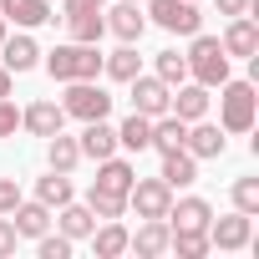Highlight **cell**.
I'll return each instance as SVG.
<instances>
[{
	"instance_id": "obj_16",
	"label": "cell",
	"mask_w": 259,
	"mask_h": 259,
	"mask_svg": "<svg viewBox=\"0 0 259 259\" xmlns=\"http://www.w3.org/2000/svg\"><path fill=\"white\" fill-rule=\"evenodd\" d=\"M11 213H16V219H11L16 234H26V239H41V234L51 229V208H46V203H16Z\"/></svg>"
},
{
	"instance_id": "obj_30",
	"label": "cell",
	"mask_w": 259,
	"mask_h": 259,
	"mask_svg": "<svg viewBox=\"0 0 259 259\" xmlns=\"http://www.w3.org/2000/svg\"><path fill=\"white\" fill-rule=\"evenodd\" d=\"M76 158H81L76 138H61V133H51V168H56V173H71V168H76Z\"/></svg>"
},
{
	"instance_id": "obj_4",
	"label": "cell",
	"mask_w": 259,
	"mask_h": 259,
	"mask_svg": "<svg viewBox=\"0 0 259 259\" xmlns=\"http://www.w3.org/2000/svg\"><path fill=\"white\" fill-rule=\"evenodd\" d=\"M254 87L249 81H224V127L229 133H249L254 127Z\"/></svg>"
},
{
	"instance_id": "obj_21",
	"label": "cell",
	"mask_w": 259,
	"mask_h": 259,
	"mask_svg": "<svg viewBox=\"0 0 259 259\" xmlns=\"http://www.w3.org/2000/svg\"><path fill=\"white\" fill-rule=\"evenodd\" d=\"M168 234H173V229H168L163 219H148V224L138 229V239H127V249H138V254H163V249H168Z\"/></svg>"
},
{
	"instance_id": "obj_23",
	"label": "cell",
	"mask_w": 259,
	"mask_h": 259,
	"mask_svg": "<svg viewBox=\"0 0 259 259\" xmlns=\"http://www.w3.org/2000/svg\"><path fill=\"white\" fill-rule=\"evenodd\" d=\"M183 148H188L193 158H219V153H224V138H219V127H208V122H198L193 133L183 138Z\"/></svg>"
},
{
	"instance_id": "obj_41",
	"label": "cell",
	"mask_w": 259,
	"mask_h": 259,
	"mask_svg": "<svg viewBox=\"0 0 259 259\" xmlns=\"http://www.w3.org/2000/svg\"><path fill=\"white\" fill-rule=\"evenodd\" d=\"M0 41H6V16H0Z\"/></svg>"
},
{
	"instance_id": "obj_42",
	"label": "cell",
	"mask_w": 259,
	"mask_h": 259,
	"mask_svg": "<svg viewBox=\"0 0 259 259\" xmlns=\"http://www.w3.org/2000/svg\"><path fill=\"white\" fill-rule=\"evenodd\" d=\"M133 6H138V0H133Z\"/></svg>"
},
{
	"instance_id": "obj_24",
	"label": "cell",
	"mask_w": 259,
	"mask_h": 259,
	"mask_svg": "<svg viewBox=\"0 0 259 259\" xmlns=\"http://www.w3.org/2000/svg\"><path fill=\"white\" fill-rule=\"evenodd\" d=\"M127 239H133V234H127L117 219H107V229H92V244H97V254H102V259H117V254L127 249Z\"/></svg>"
},
{
	"instance_id": "obj_36",
	"label": "cell",
	"mask_w": 259,
	"mask_h": 259,
	"mask_svg": "<svg viewBox=\"0 0 259 259\" xmlns=\"http://www.w3.org/2000/svg\"><path fill=\"white\" fill-rule=\"evenodd\" d=\"M16 203H21V188H16L11 178H0V213H11Z\"/></svg>"
},
{
	"instance_id": "obj_25",
	"label": "cell",
	"mask_w": 259,
	"mask_h": 259,
	"mask_svg": "<svg viewBox=\"0 0 259 259\" xmlns=\"http://www.w3.org/2000/svg\"><path fill=\"white\" fill-rule=\"evenodd\" d=\"M97 229V213L92 208H81V203H61V234L66 239H87Z\"/></svg>"
},
{
	"instance_id": "obj_32",
	"label": "cell",
	"mask_w": 259,
	"mask_h": 259,
	"mask_svg": "<svg viewBox=\"0 0 259 259\" xmlns=\"http://www.w3.org/2000/svg\"><path fill=\"white\" fill-rule=\"evenodd\" d=\"M158 76H163L168 87H173V81L183 87V76H188V61H183L178 51H158Z\"/></svg>"
},
{
	"instance_id": "obj_3",
	"label": "cell",
	"mask_w": 259,
	"mask_h": 259,
	"mask_svg": "<svg viewBox=\"0 0 259 259\" xmlns=\"http://www.w3.org/2000/svg\"><path fill=\"white\" fill-rule=\"evenodd\" d=\"M61 112L66 117H81V122H97V117L112 112V97L102 87H92V81H71V92L61 97Z\"/></svg>"
},
{
	"instance_id": "obj_33",
	"label": "cell",
	"mask_w": 259,
	"mask_h": 259,
	"mask_svg": "<svg viewBox=\"0 0 259 259\" xmlns=\"http://www.w3.org/2000/svg\"><path fill=\"white\" fill-rule=\"evenodd\" d=\"M234 203H239V213H259V178H239L234 183Z\"/></svg>"
},
{
	"instance_id": "obj_12",
	"label": "cell",
	"mask_w": 259,
	"mask_h": 259,
	"mask_svg": "<svg viewBox=\"0 0 259 259\" xmlns=\"http://www.w3.org/2000/svg\"><path fill=\"white\" fill-rule=\"evenodd\" d=\"M21 122L31 127V133H36V138H51V133H61V122H66V112H61L56 102H31Z\"/></svg>"
},
{
	"instance_id": "obj_14",
	"label": "cell",
	"mask_w": 259,
	"mask_h": 259,
	"mask_svg": "<svg viewBox=\"0 0 259 259\" xmlns=\"http://www.w3.org/2000/svg\"><path fill=\"white\" fill-rule=\"evenodd\" d=\"M0 16L16 21V26H46L51 6H46V0H0Z\"/></svg>"
},
{
	"instance_id": "obj_26",
	"label": "cell",
	"mask_w": 259,
	"mask_h": 259,
	"mask_svg": "<svg viewBox=\"0 0 259 259\" xmlns=\"http://www.w3.org/2000/svg\"><path fill=\"white\" fill-rule=\"evenodd\" d=\"M0 46H6V71H31L36 66V41L31 36H16V41H0Z\"/></svg>"
},
{
	"instance_id": "obj_29",
	"label": "cell",
	"mask_w": 259,
	"mask_h": 259,
	"mask_svg": "<svg viewBox=\"0 0 259 259\" xmlns=\"http://www.w3.org/2000/svg\"><path fill=\"white\" fill-rule=\"evenodd\" d=\"M36 193H41V203H46V208H61V203H71V178L51 168V178H41V183H36Z\"/></svg>"
},
{
	"instance_id": "obj_19",
	"label": "cell",
	"mask_w": 259,
	"mask_h": 259,
	"mask_svg": "<svg viewBox=\"0 0 259 259\" xmlns=\"http://www.w3.org/2000/svg\"><path fill=\"white\" fill-rule=\"evenodd\" d=\"M66 26H71V41H81V46H97V41H102V31H107L102 11H71V16H66Z\"/></svg>"
},
{
	"instance_id": "obj_6",
	"label": "cell",
	"mask_w": 259,
	"mask_h": 259,
	"mask_svg": "<svg viewBox=\"0 0 259 259\" xmlns=\"http://www.w3.org/2000/svg\"><path fill=\"white\" fill-rule=\"evenodd\" d=\"M148 16L163 26V31H178V36H193L203 26V16L193 11V0H148Z\"/></svg>"
},
{
	"instance_id": "obj_5",
	"label": "cell",
	"mask_w": 259,
	"mask_h": 259,
	"mask_svg": "<svg viewBox=\"0 0 259 259\" xmlns=\"http://www.w3.org/2000/svg\"><path fill=\"white\" fill-rule=\"evenodd\" d=\"M127 203L138 208V219H168V203H173V188L163 178H133V188H127Z\"/></svg>"
},
{
	"instance_id": "obj_38",
	"label": "cell",
	"mask_w": 259,
	"mask_h": 259,
	"mask_svg": "<svg viewBox=\"0 0 259 259\" xmlns=\"http://www.w3.org/2000/svg\"><path fill=\"white\" fill-rule=\"evenodd\" d=\"M102 6H107V0H66V16L71 11H102Z\"/></svg>"
},
{
	"instance_id": "obj_31",
	"label": "cell",
	"mask_w": 259,
	"mask_h": 259,
	"mask_svg": "<svg viewBox=\"0 0 259 259\" xmlns=\"http://www.w3.org/2000/svg\"><path fill=\"white\" fill-rule=\"evenodd\" d=\"M87 208H92L97 219H122L127 198H117V193H102V188H92V193H87Z\"/></svg>"
},
{
	"instance_id": "obj_1",
	"label": "cell",
	"mask_w": 259,
	"mask_h": 259,
	"mask_svg": "<svg viewBox=\"0 0 259 259\" xmlns=\"http://www.w3.org/2000/svg\"><path fill=\"white\" fill-rule=\"evenodd\" d=\"M46 71H51L56 81H92V76L102 71V51H97V46H81V41L56 46V51L46 56Z\"/></svg>"
},
{
	"instance_id": "obj_40",
	"label": "cell",
	"mask_w": 259,
	"mask_h": 259,
	"mask_svg": "<svg viewBox=\"0 0 259 259\" xmlns=\"http://www.w3.org/2000/svg\"><path fill=\"white\" fill-rule=\"evenodd\" d=\"M0 97H11V71L0 66Z\"/></svg>"
},
{
	"instance_id": "obj_13",
	"label": "cell",
	"mask_w": 259,
	"mask_h": 259,
	"mask_svg": "<svg viewBox=\"0 0 259 259\" xmlns=\"http://www.w3.org/2000/svg\"><path fill=\"white\" fill-rule=\"evenodd\" d=\"M133 168H127L122 158H102V173H97V183L92 188H102V193H117V198H127V188H133Z\"/></svg>"
},
{
	"instance_id": "obj_35",
	"label": "cell",
	"mask_w": 259,
	"mask_h": 259,
	"mask_svg": "<svg viewBox=\"0 0 259 259\" xmlns=\"http://www.w3.org/2000/svg\"><path fill=\"white\" fill-rule=\"evenodd\" d=\"M16 239H21V234H16V224H11V219H0V259L16 254Z\"/></svg>"
},
{
	"instance_id": "obj_8",
	"label": "cell",
	"mask_w": 259,
	"mask_h": 259,
	"mask_svg": "<svg viewBox=\"0 0 259 259\" xmlns=\"http://www.w3.org/2000/svg\"><path fill=\"white\" fill-rule=\"evenodd\" d=\"M254 239V224H249V213H229V219H208V244H219V249H244Z\"/></svg>"
},
{
	"instance_id": "obj_22",
	"label": "cell",
	"mask_w": 259,
	"mask_h": 259,
	"mask_svg": "<svg viewBox=\"0 0 259 259\" xmlns=\"http://www.w3.org/2000/svg\"><path fill=\"white\" fill-rule=\"evenodd\" d=\"M183 138H188V122H178V117H158V122H153V143H148V148L173 153V148H183Z\"/></svg>"
},
{
	"instance_id": "obj_9",
	"label": "cell",
	"mask_w": 259,
	"mask_h": 259,
	"mask_svg": "<svg viewBox=\"0 0 259 259\" xmlns=\"http://www.w3.org/2000/svg\"><path fill=\"white\" fill-rule=\"evenodd\" d=\"M224 56H249L254 61V51H259V26L249 21V16H234V26L224 31Z\"/></svg>"
},
{
	"instance_id": "obj_27",
	"label": "cell",
	"mask_w": 259,
	"mask_h": 259,
	"mask_svg": "<svg viewBox=\"0 0 259 259\" xmlns=\"http://www.w3.org/2000/svg\"><path fill=\"white\" fill-rule=\"evenodd\" d=\"M168 249H178L183 259H198V254H208V229H173Z\"/></svg>"
},
{
	"instance_id": "obj_15",
	"label": "cell",
	"mask_w": 259,
	"mask_h": 259,
	"mask_svg": "<svg viewBox=\"0 0 259 259\" xmlns=\"http://www.w3.org/2000/svg\"><path fill=\"white\" fill-rule=\"evenodd\" d=\"M168 107L178 122H198L208 112V87H178V97H168Z\"/></svg>"
},
{
	"instance_id": "obj_17",
	"label": "cell",
	"mask_w": 259,
	"mask_h": 259,
	"mask_svg": "<svg viewBox=\"0 0 259 259\" xmlns=\"http://www.w3.org/2000/svg\"><path fill=\"white\" fill-rule=\"evenodd\" d=\"M168 219H173V229H208L213 208L203 198H183V203H168Z\"/></svg>"
},
{
	"instance_id": "obj_34",
	"label": "cell",
	"mask_w": 259,
	"mask_h": 259,
	"mask_svg": "<svg viewBox=\"0 0 259 259\" xmlns=\"http://www.w3.org/2000/svg\"><path fill=\"white\" fill-rule=\"evenodd\" d=\"M66 254H71V239L66 234H56V239L41 234V259H66Z\"/></svg>"
},
{
	"instance_id": "obj_39",
	"label": "cell",
	"mask_w": 259,
	"mask_h": 259,
	"mask_svg": "<svg viewBox=\"0 0 259 259\" xmlns=\"http://www.w3.org/2000/svg\"><path fill=\"white\" fill-rule=\"evenodd\" d=\"M219 11H224V16H244V11H249V0H219Z\"/></svg>"
},
{
	"instance_id": "obj_37",
	"label": "cell",
	"mask_w": 259,
	"mask_h": 259,
	"mask_svg": "<svg viewBox=\"0 0 259 259\" xmlns=\"http://www.w3.org/2000/svg\"><path fill=\"white\" fill-rule=\"evenodd\" d=\"M16 122H21V117H16V107L0 97V138H11V133H16Z\"/></svg>"
},
{
	"instance_id": "obj_28",
	"label": "cell",
	"mask_w": 259,
	"mask_h": 259,
	"mask_svg": "<svg viewBox=\"0 0 259 259\" xmlns=\"http://www.w3.org/2000/svg\"><path fill=\"white\" fill-rule=\"evenodd\" d=\"M138 61H143V56L133 51V41H127L122 51H112V56H102V66H107L112 81H133V76H138Z\"/></svg>"
},
{
	"instance_id": "obj_10",
	"label": "cell",
	"mask_w": 259,
	"mask_h": 259,
	"mask_svg": "<svg viewBox=\"0 0 259 259\" xmlns=\"http://www.w3.org/2000/svg\"><path fill=\"white\" fill-rule=\"evenodd\" d=\"M76 148H81V158H97V163L117 153V133H112V127H107V117H97V122H87V133H81V143H76Z\"/></svg>"
},
{
	"instance_id": "obj_7",
	"label": "cell",
	"mask_w": 259,
	"mask_h": 259,
	"mask_svg": "<svg viewBox=\"0 0 259 259\" xmlns=\"http://www.w3.org/2000/svg\"><path fill=\"white\" fill-rule=\"evenodd\" d=\"M168 97H173V92H168L163 76H143V71L133 76V112H143V117H163V112H168Z\"/></svg>"
},
{
	"instance_id": "obj_20",
	"label": "cell",
	"mask_w": 259,
	"mask_h": 259,
	"mask_svg": "<svg viewBox=\"0 0 259 259\" xmlns=\"http://www.w3.org/2000/svg\"><path fill=\"white\" fill-rule=\"evenodd\" d=\"M117 143L122 148H133V153H143L148 143H153V117H143V112H133L122 127H117Z\"/></svg>"
},
{
	"instance_id": "obj_11",
	"label": "cell",
	"mask_w": 259,
	"mask_h": 259,
	"mask_svg": "<svg viewBox=\"0 0 259 259\" xmlns=\"http://www.w3.org/2000/svg\"><path fill=\"white\" fill-rule=\"evenodd\" d=\"M193 178H198V158H193L188 148L163 153V183H168V188H183V183H193Z\"/></svg>"
},
{
	"instance_id": "obj_18",
	"label": "cell",
	"mask_w": 259,
	"mask_h": 259,
	"mask_svg": "<svg viewBox=\"0 0 259 259\" xmlns=\"http://www.w3.org/2000/svg\"><path fill=\"white\" fill-rule=\"evenodd\" d=\"M143 26H148V21L138 16L133 0H122V6L107 16V31H112V36H122V41H138V36H143Z\"/></svg>"
},
{
	"instance_id": "obj_2",
	"label": "cell",
	"mask_w": 259,
	"mask_h": 259,
	"mask_svg": "<svg viewBox=\"0 0 259 259\" xmlns=\"http://www.w3.org/2000/svg\"><path fill=\"white\" fill-rule=\"evenodd\" d=\"M183 61H188V71L198 76V87H224V81H229V56H224L219 36H198V31H193V51H188Z\"/></svg>"
}]
</instances>
